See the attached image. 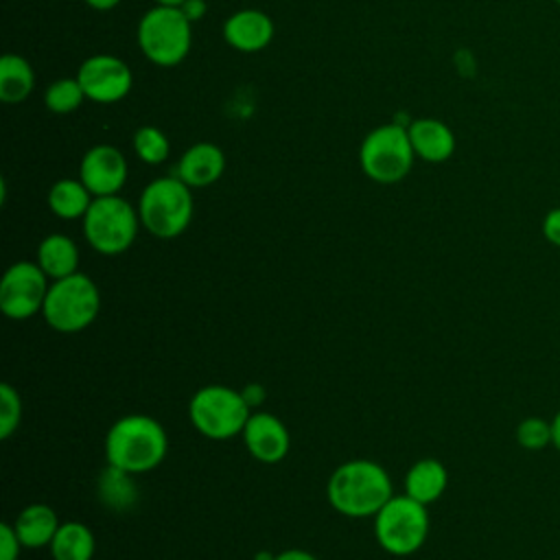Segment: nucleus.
Here are the masks:
<instances>
[{
    "label": "nucleus",
    "mask_w": 560,
    "mask_h": 560,
    "mask_svg": "<svg viewBox=\"0 0 560 560\" xmlns=\"http://www.w3.org/2000/svg\"><path fill=\"white\" fill-rule=\"evenodd\" d=\"M168 451L164 427L144 413H129L116 420L105 435L107 464L142 475L158 468Z\"/></svg>",
    "instance_id": "f03ea898"
},
{
    "label": "nucleus",
    "mask_w": 560,
    "mask_h": 560,
    "mask_svg": "<svg viewBox=\"0 0 560 560\" xmlns=\"http://www.w3.org/2000/svg\"><path fill=\"white\" fill-rule=\"evenodd\" d=\"M37 265L48 280H61L77 273L79 249L66 234H48L37 247Z\"/></svg>",
    "instance_id": "6ab92c4d"
},
{
    "label": "nucleus",
    "mask_w": 560,
    "mask_h": 560,
    "mask_svg": "<svg viewBox=\"0 0 560 560\" xmlns=\"http://www.w3.org/2000/svg\"><path fill=\"white\" fill-rule=\"evenodd\" d=\"M416 153L407 127L385 122L374 127L359 147L361 171L376 184H396L405 179L413 166Z\"/></svg>",
    "instance_id": "0eeeda50"
},
{
    "label": "nucleus",
    "mask_w": 560,
    "mask_h": 560,
    "mask_svg": "<svg viewBox=\"0 0 560 560\" xmlns=\"http://www.w3.org/2000/svg\"><path fill=\"white\" fill-rule=\"evenodd\" d=\"M254 560H276V553H271V551H258V553L254 556Z\"/></svg>",
    "instance_id": "c9c22d12"
},
{
    "label": "nucleus",
    "mask_w": 560,
    "mask_h": 560,
    "mask_svg": "<svg viewBox=\"0 0 560 560\" xmlns=\"http://www.w3.org/2000/svg\"><path fill=\"white\" fill-rule=\"evenodd\" d=\"M138 46L142 55L162 68L182 63L192 46V22L179 7L155 4L138 24Z\"/></svg>",
    "instance_id": "20e7f679"
},
{
    "label": "nucleus",
    "mask_w": 560,
    "mask_h": 560,
    "mask_svg": "<svg viewBox=\"0 0 560 560\" xmlns=\"http://www.w3.org/2000/svg\"><path fill=\"white\" fill-rule=\"evenodd\" d=\"M22 420V400L15 387L9 383L0 385V438L7 440L18 431Z\"/></svg>",
    "instance_id": "bb28decb"
},
{
    "label": "nucleus",
    "mask_w": 560,
    "mask_h": 560,
    "mask_svg": "<svg viewBox=\"0 0 560 560\" xmlns=\"http://www.w3.org/2000/svg\"><path fill=\"white\" fill-rule=\"evenodd\" d=\"M101 311V293L92 278L77 271L68 278L52 280L48 287L42 315L57 332L85 330Z\"/></svg>",
    "instance_id": "39448f33"
},
{
    "label": "nucleus",
    "mask_w": 560,
    "mask_h": 560,
    "mask_svg": "<svg viewBox=\"0 0 560 560\" xmlns=\"http://www.w3.org/2000/svg\"><path fill=\"white\" fill-rule=\"evenodd\" d=\"M188 416L201 435L210 440H228L243 433L252 409L241 392L225 385H206L192 394Z\"/></svg>",
    "instance_id": "6e6552de"
},
{
    "label": "nucleus",
    "mask_w": 560,
    "mask_h": 560,
    "mask_svg": "<svg viewBox=\"0 0 560 560\" xmlns=\"http://www.w3.org/2000/svg\"><path fill=\"white\" fill-rule=\"evenodd\" d=\"M429 534L427 505L407 494H394L374 516V536L392 556L416 553Z\"/></svg>",
    "instance_id": "1a4fd4ad"
},
{
    "label": "nucleus",
    "mask_w": 560,
    "mask_h": 560,
    "mask_svg": "<svg viewBox=\"0 0 560 560\" xmlns=\"http://www.w3.org/2000/svg\"><path fill=\"white\" fill-rule=\"evenodd\" d=\"M186 0H155V4H162V7H182Z\"/></svg>",
    "instance_id": "f704fd0d"
},
{
    "label": "nucleus",
    "mask_w": 560,
    "mask_h": 560,
    "mask_svg": "<svg viewBox=\"0 0 560 560\" xmlns=\"http://www.w3.org/2000/svg\"><path fill=\"white\" fill-rule=\"evenodd\" d=\"M96 494H98V499L105 508L116 510V512H125V510L136 505L138 486H136L131 472L107 464V468L98 475Z\"/></svg>",
    "instance_id": "5701e85b"
},
{
    "label": "nucleus",
    "mask_w": 560,
    "mask_h": 560,
    "mask_svg": "<svg viewBox=\"0 0 560 560\" xmlns=\"http://www.w3.org/2000/svg\"><path fill=\"white\" fill-rule=\"evenodd\" d=\"M225 171V155L212 142H197L188 147L179 162L175 175L190 188H206L221 179Z\"/></svg>",
    "instance_id": "2eb2a0df"
},
{
    "label": "nucleus",
    "mask_w": 560,
    "mask_h": 560,
    "mask_svg": "<svg viewBox=\"0 0 560 560\" xmlns=\"http://www.w3.org/2000/svg\"><path fill=\"white\" fill-rule=\"evenodd\" d=\"M22 547L24 545L18 538L15 527L11 523H2L0 525V560H18Z\"/></svg>",
    "instance_id": "cd10ccee"
},
{
    "label": "nucleus",
    "mask_w": 560,
    "mask_h": 560,
    "mask_svg": "<svg viewBox=\"0 0 560 560\" xmlns=\"http://www.w3.org/2000/svg\"><path fill=\"white\" fill-rule=\"evenodd\" d=\"M48 547L52 560H92L96 540L88 525L79 521H68L59 525Z\"/></svg>",
    "instance_id": "4be33fe9"
},
{
    "label": "nucleus",
    "mask_w": 560,
    "mask_h": 560,
    "mask_svg": "<svg viewBox=\"0 0 560 560\" xmlns=\"http://www.w3.org/2000/svg\"><path fill=\"white\" fill-rule=\"evenodd\" d=\"M448 483V472L440 459L424 457L411 464L405 475V494L422 505L435 503Z\"/></svg>",
    "instance_id": "f3484780"
},
{
    "label": "nucleus",
    "mask_w": 560,
    "mask_h": 560,
    "mask_svg": "<svg viewBox=\"0 0 560 560\" xmlns=\"http://www.w3.org/2000/svg\"><path fill=\"white\" fill-rule=\"evenodd\" d=\"M556 4H560V0H556Z\"/></svg>",
    "instance_id": "e433bc0d"
},
{
    "label": "nucleus",
    "mask_w": 560,
    "mask_h": 560,
    "mask_svg": "<svg viewBox=\"0 0 560 560\" xmlns=\"http://www.w3.org/2000/svg\"><path fill=\"white\" fill-rule=\"evenodd\" d=\"M542 236H545L547 243L560 247V206L551 208L542 217Z\"/></svg>",
    "instance_id": "c85d7f7f"
},
{
    "label": "nucleus",
    "mask_w": 560,
    "mask_h": 560,
    "mask_svg": "<svg viewBox=\"0 0 560 560\" xmlns=\"http://www.w3.org/2000/svg\"><path fill=\"white\" fill-rule=\"evenodd\" d=\"M59 525L61 523L57 518V512L46 503L26 505L13 521L18 538L22 540L24 547H31V549L50 545Z\"/></svg>",
    "instance_id": "a211bd4d"
},
{
    "label": "nucleus",
    "mask_w": 560,
    "mask_h": 560,
    "mask_svg": "<svg viewBox=\"0 0 560 560\" xmlns=\"http://www.w3.org/2000/svg\"><path fill=\"white\" fill-rule=\"evenodd\" d=\"M35 88L33 66L15 52H7L0 59V101L7 105H18L31 96Z\"/></svg>",
    "instance_id": "aec40b11"
},
{
    "label": "nucleus",
    "mask_w": 560,
    "mask_h": 560,
    "mask_svg": "<svg viewBox=\"0 0 560 560\" xmlns=\"http://www.w3.org/2000/svg\"><path fill=\"white\" fill-rule=\"evenodd\" d=\"M223 39L238 52H258L273 39V22L265 11L241 9L223 22Z\"/></svg>",
    "instance_id": "4468645a"
},
{
    "label": "nucleus",
    "mask_w": 560,
    "mask_h": 560,
    "mask_svg": "<svg viewBox=\"0 0 560 560\" xmlns=\"http://www.w3.org/2000/svg\"><path fill=\"white\" fill-rule=\"evenodd\" d=\"M85 101V92L79 79H57L44 92V105L52 114H70L81 107Z\"/></svg>",
    "instance_id": "b1692460"
},
{
    "label": "nucleus",
    "mask_w": 560,
    "mask_h": 560,
    "mask_svg": "<svg viewBox=\"0 0 560 560\" xmlns=\"http://www.w3.org/2000/svg\"><path fill=\"white\" fill-rule=\"evenodd\" d=\"M83 2L96 11H109L120 4V0H83Z\"/></svg>",
    "instance_id": "72a5a7b5"
},
{
    "label": "nucleus",
    "mask_w": 560,
    "mask_h": 560,
    "mask_svg": "<svg viewBox=\"0 0 560 560\" xmlns=\"http://www.w3.org/2000/svg\"><path fill=\"white\" fill-rule=\"evenodd\" d=\"M241 435L252 457L262 464H276L284 459L291 446V435L284 422L267 411H254Z\"/></svg>",
    "instance_id": "ddd939ff"
},
{
    "label": "nucleus",
    "mask_w": 560,
    "mask_h": 560,
    "mask_svg": "<svg viewBox=\"0 0 560 560\" xmlns=\"http://www.w3.org/2000/svg\"><path fill=\"white\" fill-rule=\"evenodd\" d=\"M182 11H184V15L190 20V22H197V20H201L203 15H206V2L203 0H186L182 7H179Z\"/></svg>",
    "instance_id": "7c9ffc66"
},
{
    "label": "nucleus",
    "mask_w": 560,
    "mask_h": 560,
    "mask_svg": "<svg viewBox=\"0 0 560 560\" xmlns=\"http://www.w3.org/2000/svg\"><path fill=\"white\" fill-rule=\"evenodd\" d=\"M516 442L525 451H545L551 446V422L540 418V416H529L523 418L516 424Z\"/></svg>",
    "instance_id": "a878e982"
},
{
    "label": "nucleus",
    "mask_w": 560,
    "mask_h": 560,
    "mask_svg": "<svg viewBox=\"0 0 560 560\" xmlns=\"http://www.w3.org/2000/svg\"><path fill=\"white\" fill-rule=\"evenodd\" d=\"M192 192L177 175H166L149 182L140 192L138 214L142 228L158 238H175L192 221Z\"/></svg>",
    "instance_id": "7ed1b4c3"
},
{
    "label": "nucleus",
    "mask_w": 560,
    "mask_h": 560,
    "mask_svg": "<svg viewBox=\"0 0 560 560\" xmlns=\"http://www.w3.org/2000/svg\"><path fill=\"white\" fill-rule=\"evenodd\" d=\"M79 179L94 197L118 195L127 182V160L116 147L96 144L81 158Z\"/></svg>",
    "instance_id": "f8f14e48"
},
{
    "label": "nucleus",
    "mask_w": 560,
    "mask_h": 560,
    "mask_svg": "<svg viewBox=\"0 0 560 560\" xmlns=\"http://www.w3.org/2000/svg\"><path fill=\"white\" fill-rule=\"evenodd\" d=\"M94 201V195L85 188L81 179L63 177L52 184L48 190V208L59 219H83L90 203Z\"/></svg>",
    "instance_id": "412c9836"
},
{
    "label": "nucleus",
    "mask_w": 560,
    "mask_h": 560,
    "mask_svg": "<svg viewBox=\"0 0 560 560\" xmlns=\"http://www.w3.org/2000/svg\"><path fill=\"white\" fill-rule=\"evenodd\" d=\"M326 497L332 510L350 518L376 516L394 497L387 470L372 459H350L337 466L326 483Z\"/></svg>",
    "instance_id": "f257e3e1"
},
{
    "label": "nucleus",
    "mask_w": 560,
    "mask_h": 560,
    "mask_svg": "<svg viewBox=\"0 0 560 560\" xmlns=\"http://www.w3.org/2000/svg\"><path fill=\"white\" fill-rule=\"evenodd\" d=\"M551 446L556 451H560V409L556 411V416L551 418Z\"/></svg>",
    "instance_id": "473e14b6"
},
{
    "label": "nucleus",
    "mask_w": 560,
    "mask_h": 560,
    "mask_svg": "<svg viewBox=\"0 0 560 560\" xmlns=\"http://www.w3.org/2000/svg\"><path fill=\"white\" fill-rule=\"evenodd\" d=\"M48 276L37 262H13L0 282V311L11 319H28L44 308Z\"/></svg>",
    "instance_id": "9d476101"
},
{
    "label": "nucleus",
    "mask_w": 560,
    "mask_h": 560,
    "mask_svg": "<svg viewBox=\"0 0 560 560\" xmlns=\"http://www.w3.org/2000/svg\"><path fill=\"white\" fill-rule=\"evenodd\" d=\"M140 214L120 195L94 197L83 217V236L90 247L105 256L122 254L138 236Z\"/></svg>",
    "instance_id": "423d86ee"
},
{
    "label": "nucleus",
    "mask_w": 560,
    "mask_h": 560,
    "mask_svg": "<svg viewBox=\"0 0 560 560\" xmlns=\"http://www.w3.org/2000/svg\"><path fill=\"white\" fill-rule=\"evenodd\" d=\"M77 79L85 92V98L101 105L122 101L133 85V74L129 66L120 57L107 52L88 57L79 66Z\"/></svg>",
    "instance_id": "9b49d317"
},
{
    "label": "nucleus",
    "mask_w": 560,
    "mask_h": 560,
    "mask_svg": "<svg viewBox=\"0 0 560 560\" xmlns=\"http://www.w3.org/2000/svg\"><path fill=\"white\" fill-rule=\"evenodd\" d=\"M407 131L416 158L429 164L446 162L455 153V133L438 118H416L409 122Z\"/></svg>",
    "instance_id": "dca6fc26"
},
{
    "label": "nucleus",
    "mask_w": 560,
    "mask_h": 560,
    "mask_svg": "<svg viewBox=\"0 0 560 560\" xmlns=\"http://www.w3.org/2000/svg\"><path fill=\"white\" fill-rule=\"evenodd\" d=\"M276 560H317V558L304 549H287L276 553Z\"/></svg>",
    "instance_id": "2f4dec72"
},
{
    "label": "nucleus",
    "mask_w": 560,
    "mask_h": 560,
    "mask_svg": "<svg viewBox=\"0 0 560 560\" xmlns=\"http://www.w3.org/2000/svg\"><path fill=\"white\" fill-rule=\"evenodd\" d=\"M241 396L243 400L247 402L249 409H258L262 402H265V387L260 383H247L243 389H241Z\"/></svg>",
    "instance_id": "c756f323"
},
{
    "label": "nucleus",
    "mask_w": 560,
    "mask_h": 560,
    "mask_svg": "<svg viewBox=\"0 0 560 560\" xmlns=\"http://www.w3.org/2000/svg\"><path fill=\"white\" fill-rule=\"evenodd\" d=\"M133 151L144 164H162L171 153V142L162 129L144 125L133 133Z\"/></svg>",
    "instance_id": "393cba45"
}]
</instances>
